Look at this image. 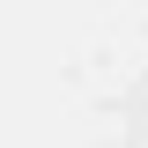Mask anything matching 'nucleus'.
I'll use <instances>...</instances> for the list:
<instances>
[]
</instances>
